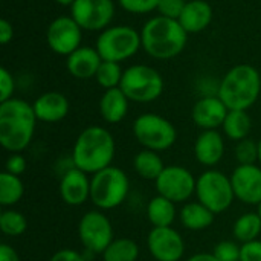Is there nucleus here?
Masks as SVG:
<instances>
[{
	"instance_id": "obj_1",
	"label": "nucleus",
	"mask_w": 261,
	"mask_h": 261,
	"mask_svg": "<svg viewBox=\"0 0 261 261\" xmlns=\"http://www.w3.org/2000/svg\"><path fill=\"white\" fill-rule=\"evenodd\" d=\"M34 107L23 99L11 98L0 102V144L8 151L24 150L35 132Z\"/></svg>"
},
{
	"instance_id": "obj_2",
	"label": "nucleus",
	"mask_w": 261,
	"mask_h": 261,
	"mask_svg": "<svg viewBox=\"0 0 261 261\" xmlns=\"http://www.w3.org/2000/svg\"><path fill=\"white\" fill-rule=\"evenodd\" d=\"M113 158L115 139L109 130L98 125H92L83 130L73 145L72 162L75 168L87 174H95L110 167Z\"/></svg>"
},
{
	"instance_id": "obj_3",
	"label": "nucleus",
	"mask_w": 261,
	"mask_h": 261,
	"mask_svg": "<svg viewBox=\"0 0 261 261\" xmlns=\"http://www.w3.org/2000/svg\"><path fill=\"white\" fill-rule=\"evenodd\" d=\"M187 34L177 20L158 15L142 28L141 41L148 55L159 60H170L184 50Z\"/></svg>"
},
{
	"instance_id": "obj_4",
	"label": "nucleus",
	"mask_w": 261,
	"mask_h": 261,
	"mask_svg": "<svg viewBox=\"0 0 261 261\" xmlns=\"http://www.w3.org/2000/svg\"><path fill=\"white\" fill-rule=\"evenodd\" d=\"M261 90L260 73L249 64L232 67L220 83L219 98L228 110H246L258 98Z\"/></svg>"
},
{
	"instance_id": "obj_5",
	"label": "nucleus",
	"mask_w": 261,
	"mask_h": 261,
	"mask_svg": "<svg viewBox=\"0 0 261 261\" xmlns=\"http://www.w3.org/2000/svg\"><path fill=\"white\" fill-rule=\"evenodd\" d=\"M128 188L127 174L110 165L93 174L90 180V200L99 210H113L125 200Z\"/></svg>"
},
{
	"instance_id": "obj_6",
	"label": "nucleus",
	"mask_w": 261,
	"mask_h": 261,
	"mask_svg": "<svg viewBox=\"0 0 261 261\" xmlns=\"http://www.w3.org/2000/svg\"><path fill=\"white\" fill-rule=\"evenodd\" d=\"M119 87L128 99L136 102H150L161 96L164 90V80L156 69L136 64L124 72Z\"/></svg>"
},
{
	"instance_id": "obj_7",
	"label": "nucleus",
	"mask_w": 261,
	"mask_h": 261,
	"mask_svg": "<svg viewBox=\"0 0 261 261\" xmlns=\"http://www.w3.org/2000/svg\"><path fill=\"white\" fill-rule=\"evenodd\" d=\"M141 46V34H138L130 26L109 28L96 40V50L102 61L113 63H121L133 57Z\"/></svg>"
},
{
	"instance_id": "obj_8",
	"label": "nucleus",
	"mask_w": 261,
	"mask_h": 261,
	"mask_svg": "<svg viewBox=\"0 0 261 261\" xmlns=\"http://www.w3.org/2000/svg\"><path fill=\"white\" fill-rule=\"evenodd\" d=\"M196 194L199 202L214 214L225 213L236 197L231 177L217 170H208L197 179Z\"/></svg>"
},
{
	"instance_id": "obj_9",
	"label": "nucleus",
	"mask_w": 261,
	"mask_h": 261,
	"mask_svg": "<svg viewBox=\"0 0 261 261\" xmlns=\"http://www.w3.org/2000/svg\"><path fill=\"white\" fill-rule=\"evenodd\" d=\"M133 133L141 145L153 151L168 150L177 138L174 125L154 113L141 115L133 124Z\"/></svg>"
},
{
	"instance_id": "obj_10",
	"label": "nucleus",
	"mask_w": 261,
	"mask_h": 261,
	"mask_svg": "<svg viewBox=\"0 0 261 261\" xmlns=\"http://www.w3.org/2000/svg\"><path fill=\"white\" fill-rule=\"evenodd\" d=\"M196 185L197 180L191 171L179 165L165 167L156 179V190L159 196L171 200L173 203L188 200L193 193H196Z\"/></svg>"
},
{
	"instance_id": "obj_11",
	"label": "nucleus",
	"mask_w": 261,
	"mask_h": 261,
	"mask_svg": "<svg viewBox=\"0 0 261 261\" xmlns=\"http://www.w3.org/2000/svg\"><path fill=\"white\" fill-rule=\"evenodd\" d=\"M78 234L83 246L95 254H102L113 242L110 220L98 211H89L81 217Z\"/></svg>"
},
{
	"instance_id": "obj_12",
	"label": "nucleus",
	"mask_w": 261,
	"mask_h": 261,
	"mask_svg": "<svg viewBox=\"0 0 261 261\" xmlns=\"http://www.w3.org/2000/svg\"><path fill=\"white\" fill-rule=\"evenodd\" d=\"M70 14L81 29L99 31L112 21L115 6L112 0H75Z\"/></svg>"
},
{
	"instance_id": "obj_13",
	"label": "nucleus",
	"mask_w": 261,
	"mask_h": 261,
	"mask_svg": "<svg viewBox=\"0 0 261 261\" xmlns=\"http://www.w3.org/2000/svg\"><path fill=\"white\" fill-rule=\"evenodd\" d=\"M47 43L54 52L69 57L80 47L81 26L72 17H58L49 24Z\"/></svg>"
},
{
	"instance_id": "obj_14",
	"label": "nucleus",
	"mask_w": 261,
	"mask_h": 261,
	"mask_svg": "<svg viewBox=\"0 0 261 261\" xmlns=\"http://www.w3.org/2000/svg\"><path fill=\"white\" fill-rule=\"evenodd\" d=\"M148 249L158 261H179L184 257L185 243L171 226L153 228L148 236Z\"/></svg>"
},
{
	"instance_id": "obj_15",
	"label": "nucleus",
	"mask_w": 261,
	"mask_h": 261,
	"mask_svg": "<svg viewBox=\"0 0 261 261\" xmlns=\"http://www.w3.org/2000/svg\"><path fill=\"white\" fill-rule=\"evenodd\" d=\"M232 190L239 200L248 205L261 203V168L254 165H239L232 176Z\"/></svg>"
},
{
	"instance_id": "obj_16",
	"label": "nucleus",
	"mask_w": 261,
	"mask_h": 261,
	"mask_svg": "<svg viewBox=\"0 0 261 261\" xmlns=\"http://www.w3.org/2000/svg\"><path fill=\"white\" fill-rule=\"evenodd\" d=\"M228 112V107L219 96H205L194 104L193 121L203 130H216L223 125Z\"/></svg>"
},
{
	"instance_id": "obj_17",
	"label": "nucleus",
	"mask_w": 261,
	"mask_h": 261,
	"mask_svg": "<svg viewBox=\"0 0 261 261\" xmlns=\"http://www.w3.org/2000/svg\"><path fill=\"white\" fill-rule=\"evenodd\" d=\"M86 174L78 168H70L61 177L60 194L67 205L80 206L90 197V180Z\"/></svg>"
},
{
	"instance_id": "obj_18",
	"label": "nucleus",
	"mask_w": 261,
	"mask_h": 261,
	"mask_svg": "<svg viewBox=\"0 0 261 261\" xmlns=\"http://www.w3.org/2000/svg\"><path fill=\"white\" fill-rule=\"evenodd\" d=\"M35 116L43 122H58L66 118L69 112V101L63 93L47 92L35 99L32 104Z\"/></svg>"
},
{
	"instance_id": "obj_19",
	"label": "nucleus",
	"mask_w": 261,
	"mask_h": 261,
	"mask_svg": "<svg viewBox=\"0 0 261 261\" xmlns=\"http://www.w3.org/2000/svg\"><path fill=\"white\" fill-rule=\"evenodd\" d=\"M196 159L205 167H214L220 162L225 153V142L217 130H205L194 145Z\"/></svg>"
},
{
	"instance_id": "obj_20",
	"label": "nucleus",
	"mask_w": 261,
	"mask_h": 261,
	"mask_svg": "<svg viewBox=\"0 0 261 261\" xmlns=\"http://www.w3.org/2000/svg\"><path fill=\"white\" fill-rule=\"evenodd\" d=\"M101 63H102V58L96 49L80 46L75 52H72L67 57V70L73 76L84 80V78L95 76Z\"/></svg>"
},
{
	"instance_id": "obj_21",
	"label": "nucleus",
	"mask_w": 261,
	"mask_h": 261,
	"mask_svg": "<svg viewBox=\"0 0 261 261\" xmlns=\"http://www.w3.org/2000/svg\"><path fill=\"white\" fill-rule=\"evenodd\" d=\"M211 18L213 8L208 2L191 0L187 2L177 21L187 32H200L211 23Z\"/></svg>"
},
{
	"instance_id": "obj_22",
	"label": "nucleus",
	"mask_w": 261,
	"mask_h": 261,
	"mask_svg": "<svg viewBox=\"0 0 261 261\" xmlns=\"http://www.w3.org/2000/svg\"><path fill=\"white\" fill-rule=\"evenodd\" d=\"M99 110L106 122L116 124L124 119L128 110V98L121 90V87L107 89L101 98Z\"/></svg>"
},
{
	"instance_id": "obj_23",
	"label": "nucleus",
	"mask_w": 261,
	"mask_h": 261,
	"mask_svg": "<svg viewBox=\"0 0 261 261\" xmlns=\"http://www.w3.org/2000/svg\"><path fill=\"white\" fill-rule=\"evenodd\" d=\"M214 216L216 214L200 202L187 203L180 211V220L184 226L191 231H202L210 228L214 222Z\"/></svg>"
},
{
	"instance_id": "obj_24",
	"label": "nucleus",
	"mask_w": 261,
	"mask_h": 261,
	"mask_svg": "<svg viewBox=\"0 0 261 261\" xmlns=\"http://www.w3.org/2000/svg\"><path fill=\"white\" fill-rule=\"evenodd\" d=\"M147 216L154 228L171 226V223L176 219L174 203L162 196H156L150 200L147 206Z\"/></svg>"
},
{
	"instance_id": "obj_25",
	"label": "nucleus",
	"mask_w": 261,
	"mask_h": 261,
	"mask_svg": "<svg viewBox=\"0 0 261 261\" xmlns=\"http://www.w3.org/2000/svg\"><path fill=\"white\" fill-rule=\"evenodd\" d=\"M133 167L136 170V173L142 177V179H147V180H154L161 176V173L164 171V162L161 159V156L153 151V150H144V151H139L136 156H135V161H133Z\"/></svg>"
},
{
	"instance_id": "obj_26",
	"label": "nucleus",
	"mask_w": 261,
	"mask_h": 261,
	"mask_svg": "<svg viewBox=\"0 0 261 261\" xmlns=\"http://www.w3.org/2000/svg\"><path fill=\"white\" fill-rule=\"evenodd\" d=\"M252 122L246 110H229L223 122V130L226 136L232 141L246 139L251 132Z\"/></svg>"
},
{
	"instance_id": "obj_27",
	"label": "nucleus",
	"mask_w": 261,
	"mask_h": 261,
	"mask_svg": "<svg viewBox=\"0 0 261 261\" xmlns=\"http://www.w3.org/2000/svg\"><path fill=\"white\" fill-rule=\"evenodd\" d=\"M24 194L23 182L18 176L3 171L0 174V205L12 206L21 200Z\"/></svg>"
},
{
	"instance_id": "obj_28",
	"label": "nucleus",
	"mask_w": 261,
	"mask_h": 261,
	"mask_svg": "<svg viewBox=\"0 0 261 261\" xmlns=\"http://www.w3.org/2000/svg\"><path fill=\"white\" fill-rule=\"evenodd\" d=\"M234 237L242 243H249L257 240L261 232V217L258 213H248L237 219L234 223Z\"/></svg>"
},
{
	"instance_id": "obj_29",
	"label": "nucleus",
	"mask_w": 261,
	"mask_h": 261,
	"mask_svg": "<svg viewBox=\"0 0 261 261\" xmlns=\"http://www.w3.org/2000/svg\"><path fill=\"white\" fill-rule=\"evenodd\" d=\"M139 257L138 245L130 239L113 240L102 252L104 261H136Z\"/></svg>"
},
{
	"instance_id": "obj_30",
	"label": "nucleus",
	"mask_w": 261,
	"mask_h": 261,
	"mask_svg": "<svg viewBox=\"0 0 261 261\" xmlns=\"http://www.w3.org/2000/svg\"><path fill=\"white\" fill-rule=\"evenodd\" d=\"M26 228H28V220L21 213L8 210L0 214V229L5 236H11V237L21 236L26 231Z\"/></svg>"
},
{
	"instance_id": "obj_31",
	"label": "nucleus",
	"mask_w": 261,
	"mask_h": 261,
	"mask_svg": "<svg viewBox=\"0 0 261 261\" xmlns=\"http://www.w3.org/2000/svg\"><path fill=\"white\" fill-rule=\"evenodd\" d=\"M124 72L121 70L119 63H113V61H102L98 72H96V80L98 83L106 87V89H113V87H119L121 80H122Z\"/></svg>"
},
{
	"instance_id": "obj_32",
	"label": "nucleus",
	"mask_w": 261,
	"mask_h": 261,
	"mask_svg": "<svg viewBox=\"0 0 261 261\" xmlns=\"http://www.w3.org/2000/svg\"><path fill=\"white\" fill-rule=\"evenodd\" d=\"M236 158L240 165H254L258 159V144L252 139H242L236 147Z\"/></svg>"
},
{
	"instance_id": "obj_33",
	"label": "nucleus",
	"mask_w": 261,
	"mask_h": 261,
	"mask_svg": "<svg viewBox=\"0 0 261 261\" xmlns=\"http://www.w3.org/2000/svg\"><path fill=\"white\" fill-rule=\"evenodd\" d=\"M242 248L232 242H220L214 248V257L219 261H240Z\"/></svg>"
},
{
	"instance_id": "obj_34",
	"label": "nucleus",
	"mask_w": 261,
	"mask_h": 261,
	"mask_svg": "<svg viewBox=\"0 0 261 261\" xmlns=\"http://www.w3.org/2000/svg\"><path fill=\"white\" fill-rule=\"evenodd\" d=\"M119 5L132 14H147L158 9L159 0H119Z\"/></svg>"
},
{
	"instance_id": "obj_35",
	"label": "nucleus",
	"mask_w": 261,
	"mask_h": 261,
	"mask_svg": "<svg viewBox=\"0 0 261 261\" xmlns=\"http://www.w3.org/2000/svg\"><path fill=\"white\" fill-rule=\"evenodd\" d=\"M187 2L185 0H159L158 9L161 12L162 17H168V18H174L179 20L184 8H185Z\"/></svg>"
},
{
	"instance_id": "obj_36",
	"label": "nucleus",
	"mask_w": 261,
	"mask_h": 261,
	"mask_svg": "<svg viewBox=\"0 0 261 261\" xmlns=\"http://www.w3.org/2000/svg\"><path fill=\"white\" fill-rule=\"evenodd\" d=\"M14 87L15 84H14L12 75L5 67H2L0 69V102H5L12 98Z\"/></svg>"
},
{
	"instance_id": "obj_37",
	"label": "nucleus",
	"mask_w": 261,
	"mask_h": 261,
	"mask_svg": "<svg viewBox=\"0 0 261 261\" xmlns=\"http://www.w3.org/2000/svg\"><path fill=\"white\" fill-rule=\"evenodd\" d=\"M240 261H261V242L254 240L249 243H243Z\"/></svg>"
},
{
	"instance_id": "obj_38",
	"label": "nucleus",
	"mask_w": 261,
	"mask_h": 261,
	"mask_svg": "<svg viewBox=\"0 0 261 261\" xmlns=\"http://www.w3.org/2000/svg\"><path fill=\"white\" fill-rule=\"evenodd\" d=\"M5 168H6V173L20 176L26 170V159L21 154H12L8 158Z\"/></svg>"
},
{
	"instance_id": "obj_39",
	"label": "nucleus",
	"mask_w": 261,
	"mask_h": 261,
	"mask_svg": "<svg viewBox=\"0 0 261 261\" xmlns=\"http://www.w3.org/2000/svg\"><path fill=\"white\" fill-rule=\"evenodd\" d=\"M49 261H86L78 252L72 251V249H61L57 254L52 255V258Z\"/></svg>"
},
{
	"instance_id": "obj_40",
	"label": "nucleus",
	"mask_w": 261,
	"mask_h": 261,
	"mask_svg": "<svg viewBox=\"0 0 261 261\" xmlns=\"http://www.w3.org/2000/svg\"><path fill=\"white\" fill-rule=\"evenodd\" d=\"M12 35H14L12 24L8 20H5V18L0 20V43L2 44H8L12 40Z\"/></svg>"
},
{
	"instance_id": "obj_41",
	"label": "nucleus",
	"mask_w": 261,
	"mask_h": 261,
	"mask_svg": "<svg viewBox=\"0 0 261 261\" xmlns=\"http://www.w3.org/2000/svg\"><path fill=\"white\" fill-rule=\"evenodd\" d=\"M0 261H20L18 254L15 252V249H12V246L2 243L0 245Z\"/></svg>"
},
{
	"instance_id": "obj_42",
	"label": "nucleus",
	"mask_w": 261,
	"mask_h": 261,
	"mask_svg": "<svg viewBox=\"0 0 261 261\" xmlns=\"http://www.w3.org/2000/svg\"><path fill=\"white\" fill-rule=\"evenodd\" d=\"M187 261H219V260L214 257V254H196V255H193L191 258H188Z\"/></svg>"
},
{
	"instance_id": "obj_43",
	"label": "nucleus",
	"mask_w": 261,
	"mask_h": 261,
	"mask_svg": "<svg viewBox=\"0 0 261 261\" xmlns=\"http://www.w3.org/2000/svg\"><path fill=\"white\" fill-rule=\"evenodd\" d=\"M57 3H60V5H64V6H67V5H70L72 6V3L75 2V0H55Z\"/></svg>"
},
{
	"instance_id": "obj_44",
	"label": "nucleus",
	"mask_w": 261,
	"mask_h": 261,
	"mask_svg": "<svg viewBox=\"0 0 261 261\" xmlns=\"http://www.w3.org/2000/svg\"><path fill=\"white\" fill-rule=\"evenodd\" d=\"M258 161L261 162V139L258 141Z\"/></svg>"
},
{
	"instance_id": "obj_45",
	"label": "nucleus",
	"mask_w": 261,
	"mask_h": 261,
	"mask_svg": "<svg viewBox=\"0 0 261 261\" xmlns=\"http://www.w3.org/2000/svg\"><path fill=\"white\" fill-rule=\"evenodd\" d=\"M258 216H260V217H261V203H260V205H258Z\"/></svg>"
}]
</instances>
